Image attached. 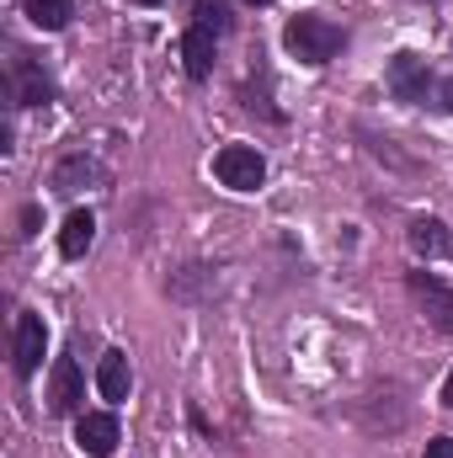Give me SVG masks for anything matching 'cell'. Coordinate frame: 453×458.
Masks as SVG:
<instances>
[{"instance_id":"1","label":"cell","mask_w":453,"mask_h":458,"mask_svg":"<svg viewBox=\"0 0 453 458\" xmlns=\"http://www.w3.org/2000/svg\"><path fill=\"white\" fill-rule=\"evenodd\" d=\"M219 32H225V5L219 0H198L192 5V27L182 38V64H187L192 81L214 75V43H219Z\"/></svg>"},{"instance_id":"2","label":"cell","mask_w":453,"mask_h":458,"mask_svg":"<svg viewBox=\"0 0 453 458\" xmlns=\"http://www.w3.org/2000/svg\"><path fill=\"white\" fill-rule=\"evenodd\" d=\"M283 43H288L294 59H304V64H326V59H337L341 54L346 32H341L337 21H326V16H294V21L283 27Z\"/></svg>"},{"instance_id":"3","label":"cell","mask_w":453,"mask_h":458,"mask_svg":"<svg viewBox=\"0 0 453 458\" xmlns=\"http://www.w3.org/2000/svg\"><path fill=\"white\" fill-rule=\"evenodd\" d=\"M214 176L225 182L229 192H256L267 182V160H261L256 144H225L214 155Z\"/></svg>"},{"instance_id":"4","label":"cell","mask_w":453,"mask_h":458,"mask_svg":"<svg viewBox=\"0 0 453 458\" xmlns=\"http://www.w3.org/2000/svg\"><path fill=\"white\" fill-rule=\"evenodd\" d=\"M384 81H389L395 102H411V107H416V102H427V91H432V70H427V59H422V54H411V48L389 59V75H384Z\"/></svg>"},{"instance_id":"5","label":"cell","mask_w":453,"mask_h":458,"mask_svg":"<svg viewBox=\"0 0 453 458\" xmlns=\"http://www.w3.org/2000/svg\"><path fill=\"white\" fill-rule=\"evenodd\" d=\"M406 288H411V299L427 310V320L443 331V336H453V288L443 283V277H432V272H411L406 277Z\"/></svg>"},{"instance_id":"6","label":"cell","mask_w":453,"mask_h":458,"mask_svg":"<svg viewBox=\"0 0 453 458\" xmlns=\"http://www.w3.org/2000/svg\"><path fill=\"white\" fill-rule=\"evenodd\" d=\"M43 352H48V326L43 315H16V342H11V368L21 378H32L43 368Z\"/></svg>"},{"instance_id":"7","label":"cell","mask_w":453,"mask_h":458,"mask_svg":"<svg viewBox=\"0 0 453 458\" xmlns=\"http://www.w3.org/2000/svg\"><path fill=\"white\" fill-rule=\"evenodd\" d=\"M81 400H86V378H81L75 357H59L54 373H48V411H54V416H75Z\"/></svg>"},{"instance_id":"8","label":"cell","mask_w":453,"mask_h":458,"mask_svg":"<svg viewBox=\"0 0 453 458\" xmlns=\"http://www.w3.org/2000/svg\"><path fill=\"white\" fill-rule=\"evenodd\" d=\"M75 448H81L86 458H113L117 416H107V411H86V416L75 421Z\"/></svg>"},{"instance_id":"9","label":"cell","mask_w":453,"mask_h":458,"mask_svg":"<svg viewBox=\"0 0 453 458\" xmlns=\"http://www.w3.org/2000/svg\"><path fill=\"white\" fill-rule=\"evenodd\" d=\"M406 240H411V250H416L422 261H443V256H453V229L443 225V219H432V214L411 219Z\"/></svg>"},{"instance_id":"10","label":"cell","mask_w":453,"mask_h":458,"mask_svg":"<svg viewBox=\"0 0 453 458\" xmlns=\"http://www.w3.org/2000/svg\"><path fill=\"white\" fill-rule=\"evenodd\" d=\"M11 75H16V102H21V107H48V102H54V81H48L27 54H16Z\"/></svg>"},{"instance_id":"11","label":"cell","mask_w":453,"mask_h":458,"mask_svg":"<svg viewBox=\"0 0 453 458\" xmlns=\"http://www.w3.org/2000/svg\"><path fill=\"white\" fill-rule=\"evenodd\" d=\"M128 384H133V373H128V352H102V362H97V389H102V400H128Z\"/></svg>"},{"instance_id":"12","label":"cell","mask_w":453,"mask_h":458,"mask_svg":"<svg viewBox=\"0 0 453 458\" xmlns=\"http://www.w3.org/2000/svg\"><path fill=\"white\" fill-rule=\"evenodd\" d=\"M91 240H97V219H91V208H75L64 229H59V250L70 256V261H81L86 250H91Z\"/></svg>"},{"instance_id":"13","label":"cell","mask_w":453,"mask_h":458,"mask_svg":"<svg viewBox=\"0 0 453 458\" xmlns=\"http://www.w3.org/2000/svg\"><path fill=\"white\" fill-rule=\"evenodd\" d=\"M21 16L32 27H43V32H59V27H70L75 0H21Z\"/></svg>"},{"instance_id":"14","label":"cell","mask_w":453,"mask_h":458,"mask_svg":"<svg viewBox=\"0 0 453 458\" xmlns=\"http://www.w3.org/2000/svg\"><path fill=\"white\" fill-rule=\"evenodd\" d=\"M86 182H102V165H97V160H86V155L59 160V171H54V192H81Z\"/></svg>"},{"instance_id":"15","label":"cell","mask_w":453,"mask_h":458,"mask_svg":"<svg viewBox=\"0 0 453 458\" xmlns=\"http://www.w3.org/2000/svg\"><path fill=\"white\" fill-rule=\"evenodd\" d=\"M427 458H453V437H432L427 443Z\"/></svg>"},{"instance_id":"16","label":"cell","mask_w":453,"mask_h":458,"mask_svg":"<svg viewBox=\"0 0 453 458\" xmlns=\"http://www.w3.org/2000/svg\"><path fill=\"white\" fill-rule=\"evenodd\" d=\"M438 107H443V113H453V75L438 86Z\"/></svg>"},{"instance_id":"17","label":"cell","mask_w":453,"mask_h":458,"mask_svg":"<svg viewBox=\"0 0 453 458\" xmlns=\"http://www.w3.org/2000/svg\"><path fill=\"white\" fill-rule=\"evenodd\" d=\"M443 405H453V373L443 378Z\"/></svg>"},{"instance_id":"18","label":"cell","mask_w":453,"mask_h":458,"mask_svg":"<svg viewBox=\"0 0 453 458\" xmlns=\"http://www.w3.org/2000/svg\"><path fill=\"white\" fill-rule=\"evenodd\" d=\"M245 5H267V0H245Z\"/></svg>"},{"instance_id":"19","label":"cell","mask_w":453,"mask_h":458,"mask_svg":"<svg viewBox=\"0 0 453 458\" xmlns=\"http://www.w3.org/2000/svg\"><path fill=\"white\" fill-rule=\"evenodd\" d=\"M139 5H160V0H139Z\"/></svg>"}]
</instances>
